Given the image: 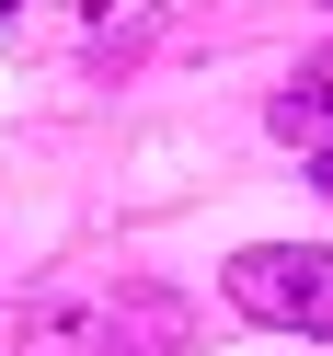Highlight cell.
I'll return each instance as SVG.
<instances>
[{"label": "cell", "instance_id": "cell-1", "mask_svg": "<svg viewBox=\"0 0 333 356\" xmlns=\"http://www.w3.org/2000/svg\"><path fill=\"white\" fill-rule=\"evenodd\" d=\"M195 310L161 276H70L24 310V356H184Z\"/></svg>", "mask_w": 333, "mask_h": 356}, {"label": "cell", "instance_id": "cell-4", "mask_svg": "<svg viewBox=\"0 0 333 356\" xmlns=\"http://www.w3.org/2000/svg\"><path fill=\"white\" fill-rule=\"evenodd\" d=\"M322 195H333V138H322Z\"/></svg>", "mask_w": 333, "mask_h": 356}, {"label": "cell", "instance_id": "cell-3", "mask_svg": "<svg viewBox=\"0 0 333 356\" xmlns=\"http://www.w3.org/2000/svg\"><path fill=\"white\" fill-rule=\"evenodd\" d=\"M264 127H276L287 149H322V138H333V47H322V58H299V70H287V92L264 104Z\"/></svg>", "mask_w": 333, "mask_h": 356}, {"label": "cell", "instance_id": "cell-2", "mask_svg": "<svg viewBox=\"0 0 333 356\" xmlns=\"http://www.w3.org/2000/svg\"><path fill=\"white\" fill-rule=\"evenodd\" d=\"M218 287H230L241 322H276V333L333 345V253H310V241H253V253H230Z\"/></svg>", "mask_w": 333, "mask_h": 356}, {"label": "cell", "instance_id": "cell-5", "mask_svg": "<svg viewBox=\"0 0 333 356\" xmlns=\"http://www.w3.org/2000/svg\"><path fill=\"white\" fill-rule=\"evenodd\" d=\"M0 12H24V0H0Z\"/></svg>", "mask_w": 333, "mask_h": 356}]
</instances>
